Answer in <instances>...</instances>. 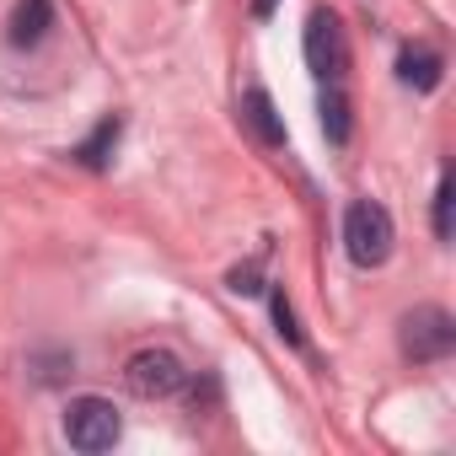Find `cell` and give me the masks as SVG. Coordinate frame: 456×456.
<instances>
[{
    "instance_id": "30bf717a",
    "label": "cell",
    "mask_w": 456,
    "mask_h": 456,
    "mask_svg": "<svg viewBox=\"0 0 456 456\" xmlns=\"http://www.w3.org/2000/svg\"><path fill=\"white\" fill-rule=\"evenodd\" d=\"M317 113H322V134H328V145H349V97L338 92V86H328L322 92V102H317Z\"/></svg>"
},
{
    "instance_id": "277c9868",
    "label": "cell",
    "mask_w": 456,
    "mask_h": 456,
    "mask_svg": "<svg viewBox=\"0 0 456 456\" xmlns=\"http://www.w3.org/2000/svg\"><path fill=\"white\" fill-rule=\"evenodd\" d=\"M183 381H188V370H183V360H177L172 349H140V354H129V365H124V387H129L134 397H145V403L183 392Z\"/></svg>"
},
{
    "instance_id": "7a4b0ae2",
    "label": "cell",
    "mask_w": 456,
    "mask_h": 456,
    "mask_svg": "<svg viewBox=\"0 0 456 456\" xmlns=\"http://www.w3.org/2000/svg\"><path fill=\"white\" fill-rule=\"evenodd\" d=\"M118 435H124V419H118V408L108 397H70V408H65V440L76 451H86V456L113 451Z\"/></svg>"
},
{
    "instance_id": "9c48e42d",
    "label": "cell",
    "mask_w": 456,
    "mask_h": 456,
    "mask_svg": "<svg viewBox=\"0 0 456 456\" xmlns=\"http://www.w3.org/2000/svg\"><path fill=\"white\" fill-rule=\"evenodd\" d=\"M118 134H124V118H102V124H97V134L76 145V161H81V167H92V172H102V167H108V156H113V145H118Z\"/></svg>"
},
{
    "instance_id": "6da1fadb",
    "label": "cell",
    "mask_w": 456,
    "mask_h": 456,
    "mask_svg": "<svg viewBox=\"0 0 456 456\" xmlns=\"http://www.w3.org/2000/svg\"><path fill=\"white\" fill-rule=\"evenodd\" d=\"M392 242H397V232H392L387 204L354 199L349 215H344V253H349L360 269H381V264L392 258Z\"/></svg>"
},
{
    "instance_id": "ba28073f",
    "label": "cell",
    "mask_w": 456,
    "mask_h": 456,
    "mask_svg": "<svg viewBox=\"0 0 456 456\" xmlns=\"http://www.w3.org/2000/svg\"><path fill=\"white\" fill-rule=\"evenodd\" d=\"M49 22H54V6H49V0H22L17 17H12V44H17V49H33V44L49 33Z\"/></svg>"
},
{
    "instance_id": "5bb4252c",
    "label": "cell",
    "mask_w": 456,
    "mask_h": 456,
    "mask_svg": "<svg viewBox=\"0 0 456 456\" xmlns=\"http://www.w3.org/2000/svg\"><path fill=\"white\" fill-rule=\"evenodd\" d=\"M274 6H280V0H253V17H269Z\"/></svg>"
},
{
    "instance_id": "4fadbf2b",
    "label": "cell",
    "mask_w": 456,
    "mask_h": 456,
    "mask_svg": "<svg viewBox=\"0 0 456 456\" xmlns=\"http://www.w3.org/2000/svg\"><path fill=\"white\" fill-rule=\"evenodd\" d=\"M232 290H242V296H258V290H264V285H258V269H253V264H248V269H237V274H232Z\"/></svg>"
},
{
    "instance_id": "5b68a950",
    "label": "cell",
    "mask_w": 456,
    "mask_h": 456,
    "mask_svg": "<svg viewBox=\"0 0 456 456\" xmlns=\"http://www.w3.org/2000/svg\"><path fill=\"white\" fill-rule=\"evenodd\" d=\"M344 33H338V22H333V12H312V22H306V65L322 76V81H333V76H344Z\"/></svg>"
},
{
    "instance_id": "8992f818",
    "label": "cell",
    "mask_w": 456,
    "mask_h": 456,
    "mask_svg": "<svg viewBox=\"0 0 456 456\" xmlns=\"http://www.w3.org/2000/svg\"><path fill=\"white\" fill-rule=\"evenodd\" d=\"M242 124H248L269 151H280V145H285V118L274 113V97H269V92H258V86L242 97Z\"/></svg>"
},
{
    "instance_id": "3957f363",
    "label": "cell",
    "mask_w": 456,
    "mask_h": 456,
    "mask_svg": "<svg viewBox=\"0 0 456 456\" xmlns=\"http://www.w3.org/2000/svg\"><path fill=\"white\" fill-rule=\"evenodd\" d=\"M403 354L408 360H419V365H435V360H445L451 354V344H456V322H451V312L445 306H413L408 317H403Z\"/></svg>"
},
{
    "instance_id": "8fae6325",
    "label": "cell",
    "mask_w": 456,
    "mask_h": 456,
    "mask_svg": "<svg viewBox=\"0 0 456 456\" xmlns=\"http://www.w3.org/2000/svg\"><path fill=\"white\" fill-rule=\"evenodd\" d=\"M269 306H274V328H280V338H285V344H301V328H296V306H290V296L274 290Z\"/></svg>"
},
{
    "instance_id": "52a82bcc",
    "label": "cell",
    "mask_w": 456,
    "mask_h": 456,
    "mask_svg": "<svg viewBox=\"0 0 456 456\" xmlns=\"http://www.w3.org/2000/svg\"><path fill=\"white\" fill-rule=\"evenodd\" d=\"M440 70H445V60H440L435 49H403V54H397V76H403V86H413V92H435V86H440Z\"/></svg>"
},
{
    "instance_id": "7c38bea8",
    "label": "cell",
    "mask_w": 456,
    "mask_h": 456,
    "mask_svg": "<svg viewBox=\"0 0 456 456\" xmlns=\"http://www.w3.org/2000/svg\"><path fill=\"white\" fill-rule=\"evenodd\" d=\"M435 237L451 242V172H440V188H435Z\"/></svg>"
}]
</instances>
